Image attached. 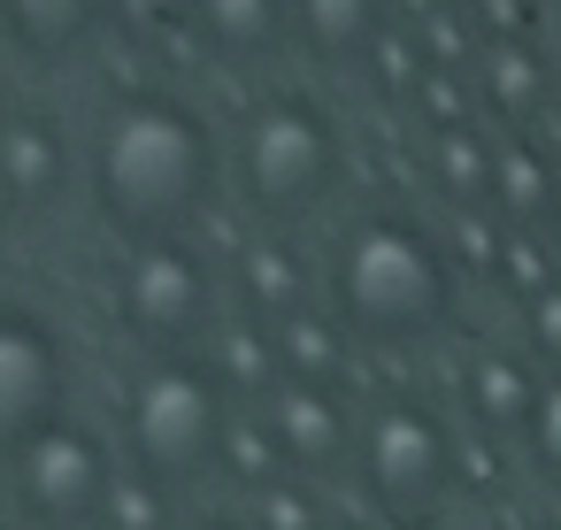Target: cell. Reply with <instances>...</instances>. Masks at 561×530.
I'll return each instance as SVG.
<instances>
[{
    "mask_svg": "<svg viewBox=\"0 0 561 530\" xmlns=\"http://www.w3.org/2000/svg\"><path fill=\"white\" fill-rule=\"evenodd\" d=\"M85 177H93L101 223L124 231L131 246L185 239L224 185V139L178 85H131L101 108Z\"/></svg>",
    "mask_w": 561,
    "mask_h": 530,
    "instance_id": "6da1fadb",
    "label": "cell"
},
{
    "mask_svg": "<svg viewBox=\"0 0 561 530\" xmlns=\"http://www.w3.org/2000/svg\"><path fill=\"white\" fill-rule=\"evenodd\" d=\"M323 292H331V315L362 346H423V338H438L454 323L461 262L408 208H362L331 239Z\"/></svg>",
    "mask_w": 561,
    "mask_h": 530,
    "instance_id": "7a4b0ae2",
    "label": "cell"
},
{
    "mask_svg": "<svg viewBox=\"0 0 561 530\" xmlns=\"http://www.w3.org/2000/svg\"><path fill=\"white\" fill-rule=\"evenodd\" d=\"M224 430H231V392L216 384L208 361L162 354L131 377L124 400V438H131V469H147L154 484H193L224 461Z\"/></svg>",
    "mask_w": 561,
    "mask_h": 530,
    "instance_id": "3957f363",
    "label": "cell"
},
{
    "mask_svg": "<svg viewBox=\"0 0 561 530\" xmlns=\"http://www.w3.org/2000/svg\"><path fill=\"white\" fill-rule=\"evenodd\" d=\"M346 177V139L308 93H270L239 124V185L262 216H316Z\"/></svg>",
    "mask_w": 561,
    "mask_h": 530,
    "instance_id": "277c9868",
    "label": "cell"
},
{
    "mask_svg": "<svg viewBox=\"0 0 561 530\" xmlns=\"http://www.w3.org/2000/svg\"><path fill=\"white\" fill-rule=\"evenodd\" d=\"M362 476H369V499L400 522H431V507L454 492L461 476V438L446 430L438 407L392 392L362 415Z\"/></svg>",
    "mask_w": 561,
    "mask_h": 530,
    "instance_id": "5b68a950",
    "label": "cell"
},
{
    "mask_svg": "<svg viewBox=\"0 0 561 530\" xmlns=\"http://www.w3.org/2000/svg\"><path fill=\"white\" fill-rule=\"evenodd\" d=\"M116 300L147 346H193L216 323V262L193 239H147L124 254Z\"/></svg>",
    "mask_w": 561,
    "mask_h": 530,
    "instance_id": "8992f818",
    "label": "cell"
},
{
    "mask_svg": "<svg viewBox=\"0 0 561 530\" xmlns=\"http://www.w3.org/2000/svg\"><path fill=\"white\" fill-rule=\"evenodd\" d=\"M9 476H16V507H24L32 522H47V530H93L101 507H108L116 461H108L101 430H85V423L62 415L47 438H32V446L9 461Z\"/></svg>",
    "mask_w": 561,
    "mask_h": 530,
    "instance_id": "52a82bcc",
    "label": "cell"
},
{
    "mask_svg": "<svg viewBox=\"0 0 561 530\" xmlns=\"http://www.w3.org/2000/svg\"><path fill=\"white\" fill-rule=\"evenodd\" d=\"M62 407H70L62 338L24 308H0V461H16L32 438H47Z\"/></svg>",
    "mask_w": 561,
    "mask_h": 530,
    "instance_id": "ba28073f",
    "label": "cell"
},
{
    "mask_svg": "<svg viewBox=\"0 0 561 530\" xmlns=\"http://www.w3.org/2000/svg\"><path fill=\"white\" fill-rule=\"evenodd\" d=\"M262 423H270V438H277L293 476H331V469H346L362 453V415L346 407V392H323V384L285 377L262 400Z\"/></svg>",
    "mask_w": 561,
    "mask_h": 530,
    "instance_id": "9c48e42d",
    "label": "cell"
},
{
    "mask_svg": "<svg viewBox=\"0 0 561 530\" xmlns=\"http://www.w3.org/2000/svg\"><path fill=\"white\" fill-rule=\"evenodd\" d=\"M62 193H70V131L47 108H9V124H0V200L55 208Z\"/></svg>",
    "mask_w": 561,
    "mask_h": 530,
    "instance_id": "30bf717a",
    "label": "cell"
},
{
    "mask_svg": "<svg viewBox=\"0 0 561 530\" xmlns=\"http://www.w3.org/2000/svg\"><path fill=\"white\" fill-rule=\"evenodd\" d=\"M231 285H239V308H247L254 323H285V315L308 308L316 269H308V254H300L285 231H262V239H239V254H231Z\"/></svg>",
    "mask_w": 561,
    "mask_h": 530,
    "instance_id": "8fae6325",
    "label": "cell"
},
{
    "mask_svg": "<svg viewBox=\"0 0 561 530\" xmlns=\"http://www.w3.org/2000/svg\"><path fill=\"white\" fill-rule=\"evenodd\" d=\"M538 369H530V354H515V346H477L469 354V369H461V400H469V415L492 430V438H523V423H530V407H538Z\"/></svg>",
    "mask_w": 561,
    "mask_h": 530,
    "instance_id": "7c38bea8",
    "label": "cell"
},
{
    "mask_svg": "<svg viewBox=\"0 0 561 530\" xmlns=\"http://www.w3.org/2000/svg\"><path fill=\"white\" fill-rule=\"evenodd\" d=\"M477 101L500 116V124H530L546 101H553V70H546V47L523 32V39H484L477 55Z\"/></svg>",
    "mask_w": 561,
    "mask_h": 530,
    "instance_id": "4fadbf2b",
    "label": "cell"
},
{
    "mask_svg": "<svg viewBox=\"0 0 561 530\" xmlns=\"http://www.w3.org/2000/svg\"><path fill=\"white\" fill-rule=\"evenodd\" d=\"M423 170H431V185H438L446 208L484 216L492 208V170H500V139H484V124L423 131Z\"/></svg>",
    "mask_w": 561,
    "mask_h": 530,
    "instance_id": "5bb4252c",
    "label": "cell"
},
{
    "mask_svg": "<svg viewBox=\"0 0 561 530\" xmlns=\"http://www.w3.org/2000/svg\"><path fill=\"white\" fill-rule=\"evenodd\" d=\"M270 338H277V369L293 377V384H323V392H346V377H354V331L339 323V315H323V308H300V315H285V323H270Z\"/></svg>",
    "mask_w": 561,
    "mask_h": 530,
    "instance_id": "9a60e30c",
    "label": "cell"
},
{
    "mask_svg": "<svg viewBox=\"0 0 561 530\" xmlns=\"http://www.w3.org/2000/svg\"><path fill=\"white\" fill-rule=\"evenodd\" d=\"M0 24L32 55H85L116 24V0H0Z\"/></svg>",
    "mask_w": 561,
    "mask_h": 530,
    "instance_id": "2e32d148",
    "label": "cell"
},
{
    "mask_svg": "<svg viewBox=\"0 0 561 530\" xmlns=\"http://www.w3.org/2000/svg\"><path fill=\"white\" fill-rule=\"evenodd\" d=\"M293 39L316 62H369L385 39V0H293Z\"/></svg>",
    "mask_w": 561,
    "mask_h": 530,
    "instance_id": "e0dca14e",
    "label": "cell"
},
{
    "mask_svg": "<svg viewBox=\"0 0 561 530\" xmlns=\"http://www.w3.org/2000/svg\"><path fill=\"white\" fill-rule=\"evenodd\" d=\"M553 177H561V162H546L523 131H515V139H500L492 216H500L507 231H538V239H546V216H553Z\"/></svg>",
    "mask_w": 561,
    "mask_h": 530,
    "instance_id": "ac0fdd59",
    "label": "cell"
},
{
    "mask_svg": "<svg viewBox=\"0 0 561 530\" xmlns=\"http://www.w3.org/2000/svg\"><path fill=\"white\" fill-rule=\"evenodd\" d=\"M193 24L208 32L216 55L262 62V55H277L285 32H293V0H193Z\"/></svg>",
    "mask_w": 561,
    "mask_h": 530,
    "instance_id": "d6986e66",
    "label": "cell"
},
{
    "mask_svg": "<svg viewBox=\"0 0 561 530\" xmlns=\"http://www.w3.org/2000/svg\"><path fill=\"white\" fill-rule=\"evenodd\" d=\"M216 384L224 392H239V400H270L277 384H285V369H277V338H270V323H231L224 338H216Z\"/></svg>",
    "mask_w": 561,
    "mask_h": 530,
    "instance_id": "ffe728a7",
    "label": "cell"
},
{
    "mask_svg": "<svg viewBox=\"0 0 561 530\" xmlns=\"http://www.w3.org/2000/svg\"><path fill=\"white\" fill-rule=\"evenodd\" d=\"M178 492L154 484L147 469H116L108 484V507H101V530H178Z\"/></svg>",
    "mask_w": 561,
    "mask_h": 530,
    "instance_id": "44dd1931",
    "label": "cell"
},
{
    "mask_svg": "<svg viewBox=\"0 0 561 530\" xmlns=\"http://www.w3.org/2000/svg\"><path fill=\"white\" fill-rule=\"evenodd\" d=\"M216 469H231L247 499H254V492H270V484H285V453H277V438H270L262 407H254V415H231V430H224V461H216Z\"/></svg>",
    "mask_w": 561,
    "mask_h": 530,
    "instance_id": "7402d4cb",
    "label": "cell"
},
{
    "mask_svg": "<svg viewBox=\"0 0 561 530\" xmlns=\"http://www.w3.org/2000/svg\"><path fill=\"white\" fill-rule=\"evenodd\" d=\"M247 530H331V515H323V499L300 476H285V484L247 499Z\"/></svg>",
    "mask_w": 561,
    "mask_h": 530,
    "instance_id": "603a6c76",
    "label": "cell"
},
{
    "mask_svg": "<svg viewBox=\"0 0 561 530\" xmlns=\"http://www.w3.org/2000/svg\"><path fill=\"white\" fill-rule=\"evenodd\" d=\"M523 453H530V469L561 492V369L538 384V407H530V423H523Z\"/></svg>",
    "mask_w": 561,
    "mask_h": 530,
    "instance_id": "cb8c5ba5",
    "label": "cell"
},
{
    "mask_svg": "<svg viewBox=\"0 0 561 530\" xmlns=\"http://www.w3.org/2000/svg\"><path fill=\"white\" fill-rule=\"evenodd\" d=\"M116 24L131 39H170V32H201L193 24V0H116Z\"/></svg>",
    "mask_w": 561,
    "mask_h": 530,
    "instance_id": "d4e9b609",
    "label": "cell"
},
{
    "mask_svg": "<svg viewBox=\"0 0 561 530\" xmlns=\"http://www.w3.org/2000/svg\"><path fill=\"white\" fill-rule=\"evenodd\" d=\"M523 331H530V354H546L561 369V277L538 285V292H523Z\"/></svg>",
    "mask_w": 561,
    "mask_h": 530,
    "instance_id": "484cf974",
    "label": "cell"
},
{
    "mask_svg": "<svg viewBox=\"0 0 561 530\" xmlns=\"http://www.w3.org/2000/svg\"><path fill=\"white\" fill-rule=\"evenodd\" d=\"M178 530H247V522H239V515H185Z\"/></svg>",
    "mask_w": 561,
    "mask_h": 530,
    "instance_id": "4316f807",
    "label": "cell"
},
{
    "mask_svg": "<svg viewBox=\"0 0 561 530\" xmlns=\"http://www.w3.org/2000/svg\"><path fill=\"white\" fill-rule=\"evenodd\" d=\"M546 239L561 246V177H553V216H546Z\"/></svg>",
    "mask_w": 561,
    "mask_h": 530,
    "instance_id": "83f0119b",
    "label": "cell"
},
{
    "mask_svg": "<svg viewBox=\"0 0 561 530\" xmlns=\"http://www.w3.org/2000/svg\"><path fill=\"white\" fill-rule=\"evenodd\" d=\"M9 216H16V208H9V200H0V231H9Z\"/></svg>",
    "mask_w": 561,
    "mask_h": 530,
    "instance_id": "f1b7e54d",
    "label": "cell"
},
{
    "mask_svg": "<svg viewBox=\"0 0 561 530\" xmlns=\"http://www.w3.org/2000/svg\"><path fill=\"white\" fill-rule=\"evenodd\" d=\"M400 530H438V522H400Z\"/></svg>",
    "mask_w": 561,
    "mask_h": 530,
    "instance_id": "f546056e",
    "label": "cell"
},
{
    "mask_svg": "<svg viewBox=\"0 0 561 530\" xmlns=\"http://www.w3.org/2000/svg\"><path fill=\"white\" fill-rule=\"evenodd\" d=\"M0 124H9V93H0Z\"/></svg>",
    "mask_w": 561,
    "mask_h": 530,
    "instance_id": "4dcf8cb0",
    "label": "cell"
},
{
    "mask_svg": "<svg viewBox=\"0 0 561 530\" xmlns=\"http://www.w3.org/2000/svg\"><path fill=\"white\" fill-rule=\"evenodd\" d=\"M331 530H346V522H331Z\"/></svg>",
    "mask_w": 561,
    "mask_h": 530,
    "instance_id": "1f68e13d",
    "label": "cell"
}]
</instances>
